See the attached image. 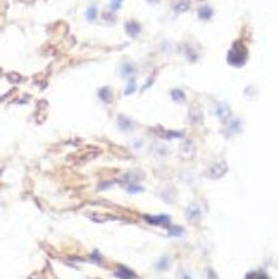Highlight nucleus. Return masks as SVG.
Listing matches in <instances>:
<instances>
[{
	"label": "nucleus",
	"mask_w": 278,
	"mask_h": 279,
	"mask_svg": "<svg viewBox=\"0 0 278 279\" xmlns=\"http://www.w3.org/2000/svg\"><path fill=\"white\" fill-rule=\"evenodd\" d=\"M247 58H248L247 47L242 42H235L230 51H229L227 62L234 67H242L247 62Z\"/></svg>",
	"instance_id": "f257e3e1"
},
{
	"label": "nucleus",
	"mask_w": 278,
	"mask_h": 279,
	"mask_svg": "<svg viewBox=\"0 0 278 279\" xmlns=\"http://www.w3.org/2000/svg\"><path fill=\"white\" fill-rule=\"evenodd\" d=\"M226 171H227L226 164L223 163V162H217V163L211 164L210 167H209L207 175L211 179H217V178H221Z\"/></svg>",
	"instance_id": "f03ea898"
},
{
	"label": "nucleus",
	"mask_w": 278,
	"mask_h": 279,
	"mask_svg": "<svg viewBox=\"0 0 278 279\" xmlns=\"http://www.w3.org/2000/svg\"><path fill=\"white\" fill-rule=\"evenodd\" d=\"M146 220L152 224H158V226H166L170 223V218L167 216H158V217H146Z\"/></svg>",
	"instance_id": "7ed1b4c3"
},
{
	"label": "nucleus",
	"mask_w": 278,
	"mask_h": 279,
	"mask_svg": "<svg viewBox=\"0 0 278 279\" xmlns=\"http://www.w3.org/2000/svg\"><path fill=\"white\" fill-rule=\"evenodd\" d=\"M200 209H199V206H196V205L191 206V208L188 209V212H187V217H188V219L191 220V222H197V220L200 219Z\"/></svg>",
	"instance_id": "20e7f679"
},
{
	"label": "nucleus",
	"mask_w": 278,
	"mask_h": 279,
	"mask_svg": "<svg viewBox=\"0 0 278 279\" xmlns=\"http://www.w3.org/2000/svg\"><path fill=\"white\" fill-rule=\"evenodd\" d=\"M126 30L131 37H136L140 33V25L135 21H130V23L126 24Z\"/></svg>",
	"instance_id": "39448f33"
},
{
	"label": "nucleus",
	"mask_w": 278,
	"mask_h": 279,
	"mask_svg": "<svg viewBox=\"0 0 278 279\" xmlns=\"http://www.w3.org/2000/svg\"><path fill=\"white\" fill-rule=\"evenodd\" d=\"M116 276L120 277L122 279H136V276H135L134 272H131L130 269L123 268V266L119 269V272L116 273Z\"/></svg>",
	"instance_id": "423d86ee"
},
{
	"label": "nucleus",
	"mask_w": 278,
	"mask_h": 279,
	"mask_svg": "<svg viewBox=\"0 0 278 279\" xmlns=\"http://www.w3.org/2000/svg\"><path fill=\"white\" fill-rule=\"evenodd\" d=\"M217 114H218V116L221 119L225 120L226 118L230 116V110H229V107H227L226 104H219L218 108H217Z\"/></svg>",
	"instance_id": "0eeeda50"
},
{
	"label": "nucleus",
	"mask_w": 278,
	"mask_h": 279,
	"mask_svg": "<svg viewBox=\"0 0 278 279\" xmlns=\"http://www.w3.org/2000/svg\"><path fill=\"white\" fill-rule=\"evenodd\" d=\"M245 279H269V277L264 272H261V270H255V272L248 273L245 276Z\"/></svg>",
	"instance_id": "6e6552de"
},
{
	"label": "nucleus",
	"mask_w": 278,
	"mask_h": 279,
	"mask_svg": "<svg viewBox=\"0 0 278 279\" xmlns=\"http://www.w3.org/2000/svg\"><path fill=\"white\" fill-rule=\"evenodd\" d=\"M119 127L123 130H130L132 128V123L130 122V119H127L124 116H119Z\"/></svg>",
	"instance_id": "1a4fd4ad"
},
{
	"label": "nucleus",
	"mask_w": 278,
	"mask_h": 279,
	"mask_svg": "<svg viewBox=\"0 0 278 279\" xmlns=\"http://www.w3.org/2000/svg\"><path fill=\"white\" fill-rule=\"evenodd\" d=\"M171 95H173V98H174V101H176V102H183L185 99L184 93H183L180 89L173 90V94H171Z\"/></svg>",
	"instance_id": "9d476101"
},
{
	"label": "nucleus",
	"mask_w": 278,
	"mask_h": 279,
	"mask_svg": "<svg viewBox=\"0 0 278 279\" xmlns=\"http://www.w3.org/2000/svg\"><path fill=\"white\" fill-rule=\"evenodd\" d=\"M100 97L102 98L104 102H107V103L111 101V94H110V90H108V88H104V89L101 90Z\"/></svg>",
	"instance_id": "9b49d317"
},
{
	"label": "nucleus",
	"mask_w": 278,
	"mask_h": 279,
	"mask_svg": "<svg viewBox=\"0 0 278 279\" xmlns=\"http://www.w3.org/2000/svg\"><path fill=\"white\" fill-rule=\"evenodd\" d=\"M199 15H200V17L201 19H209L211 16V11H210V8H208V7H204V8H201L200 11H199Z\"/></svg>",
	"instance_id": "f8f14e48"
},
{
	"label": "nucleus",
	"mask_w": 278,
	"mask_h": 279,
	"mask_svg": "<svg viewBox=\"0 0 278 279\" xmlns=\"http://www.w3.org/2000/svg\"><path fill=\"white\" fill-rule=\"evenodd\" d=\"M96 15H97V8L96 7H90L88 11H86V19L89 20V21H93V20L96 19Z\"/></svg>",
	"instance_id": "ddd939ff"
},
{
	"label": "nucleus",
	"mask_w": 278,
	"mask_h": 279,
	"mask_svg": "<svg viewBox=\"0 0 278 279\" xmlns=\"http://www.w3.org/2000/svg\"><path fill=\"white\" fill-rule=\"evenodd\" d=\"M123 72H124V75H132L135 72V68H134V65L132 64H130V63H126L124 65H123Z\"/></svg>",
	"instance_id": "4468645a"
},
{
	"label": "nucleus",
	"mask_w": 278,
	"mask_h": 279,
	"mask_svg": "<svg viewBox=\"0 0 278 279\" xmlns=\"http://www.w3.org/2000/svg\"><path fill=\"white\" fill-rule=\"evenodd\" d=\"M135 90H136V84H135L134 81H130V84H128V88H127L124 93L131 94V93H134Z\"/></svg>",
	"instance_id": "2eb2a0df"
},
{
	"label": "nucleus",
	"mask_w": 278,
	"mask_h": 279,
	"mask_svg": "<svg viewBox=\"0 0 278 279\" xmlns=\"http://www.w3.org/2000/svg\"><path fill=\"white\" fill-rule=\"evenodd\" d=\"M123 0H112L111 1V8L112 9H119L120 5H122Z\"/></svg>",
	"instance_id": "dca6fc26"
},
{
	"label": "nucleus",
	"mask_w": 278,
	"mask_h": 279,
	"mask_svg": "<svg viewBox=\"0 0 278 279\" xmlns=\"http://www.w3.org/2000/svg\"><path fill=\"white\" fill-rule=\"evenodd\" d=\"M182 234H183L182 228H176V227L173 228V230H171V232H170V235H178V236H179V235H182Z\"/></svg>",
	"instance_id": "f3484780"
},
{
	"label": "nucleus",
	"mask_w": 278,
	"mask_h": 279,
	"mask_svg": "<svg viewBox=\"0 0 278 279\" xmlns=\"http://www.w3.org/2000/svg\"><path fill=\"white\" fill-rule=\"evenodd\" d=\"M128 190H130V192H132V193H134V192H140V190H142V188H141V186H130V188H128Z\"/></svg>",
	"instance_id": "a211bd4d"
},
{
	"label": "nucleus",
	"mask_w": 278,
	"mask_h": 279,
	"mask_svg": "<svg viewBox=\"0 0 278 279\" xmlns=\"http://www.w3.org/2000/svg\"><path fill=\"white\" fill-rule=\"evenodd\" d=\"M149 3H158V1H160V0H148Z\"/></svg>",
	"instance_id": "6ab92c4d"
}]
</instances>
